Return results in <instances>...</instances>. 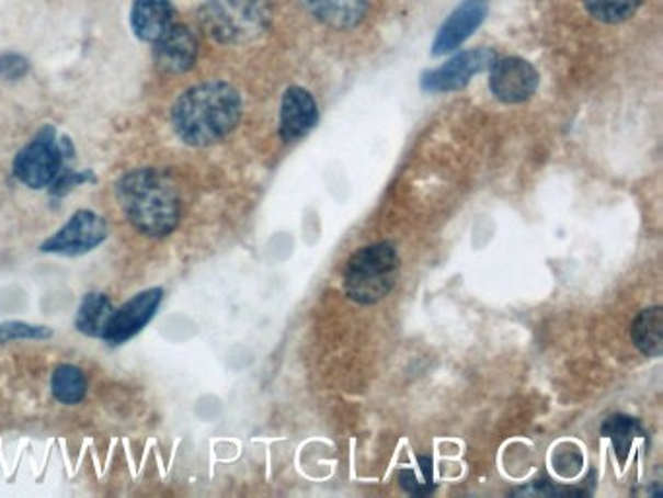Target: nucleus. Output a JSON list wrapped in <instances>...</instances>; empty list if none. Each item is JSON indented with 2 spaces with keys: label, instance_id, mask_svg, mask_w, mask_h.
I'll return each instance as SVG.
<instances>
[{
  "label": "nucleus",
  "instance_id": "obj_3",
  "mask_svg": "<svg viewBox=\"0 0 663 498\" xmlns=\"http://www.w3.org/2000/svg\"><path fill=\"white\" fill-rule=\"evenodd\" d=\"M399 263L396 246L388 241L358 249L345 267L343 284L346 296L364 306L386 298L396 286Z\"/></svg>",
  "mask_w": 663,
  "mask_h": 498
},
{
  "label": "nucleus",
  "instance_id": "obj_15",
  "mask_svg": "<svg viewBox=\"0 0 663 498\" xmlns=\"http://www.w3.org/2000/svg\"><path fill=\"white\" fill-rule=\"evenodd\" d=\"M632 343L647 356H662L663 352V308L644 309L638 314L635 324L630 327Z\"/></svg>",
  "mask_w": 663,
  "mask_h": 498
},
{
  "label": "nucleus",
  "instance_id": "obj_12",
  "mask_svg": "<svg viewBox=\"0 0 663 498\" xmlns=\"http://www.w3.org/2000/svg\"><path fill=\"white\" fill-rule=\"evenodd\" d=\"M319 120L318 103L313 95L300 87L286 90L281 105V137L293 143L306 137Z\"/></svg>",
  "mask_w": 663,
  "mask_h": 498
},
{
  "label": "nucleus",
  "instance_id": "obj_13",
  "mask_svg": "<svg viewBox=\"0 0 663 498\" xmlns=\"http://www.w3.org/2000/svg\"><path fill=\"white\" fill-rule=\"evenodd\" d=\"M308 14L335 30H353L368 14V0H300Z\"/></svg>",
  "mask_w": 663,
  "mask_h": 498
},
{
  "label": "nucleus",
  "instance_id": "obj_4",
  "mask_svg": "<svg viewBox=\"0 0 663 498\" xmlns=\"http://www.w3.org/2000/svg\"><path fill=\"white\" fill-rule=\"evenodd\" d=\"M201 24L220 44H245L263 34L271 20L267 0H208Z\"/></svg>",
  "mask_w": 663,
  "mask_h": 498
},
{
  "label": "nucleus",
  "instance_id": "obj_17",
  "mask_svg": "<svg viewBox=\"0 0 663 498\" xmlns=\"http://www.w3.org/2000/svg\"><path fill=\"white\" fill-rule=\"evenodd\" d=\"M113 314V306L105 294H87L78 308L77 327L88 337L104 336L105 326Z\"/></svg>",
  "mask_w": 663,
  "mask_h": 498
},
{
  "label": "nucleus",
  "instance_id": "obj_7",
  "mask_svg": "<svg viewBox=\"0 0 663 498\" xmlns=\"http://www.w3.org/2000/svg\"><path fill=\"white\" fill-rule=\"evenodd\" d=\"M496 60V53L492 49H471L456 55L446 65L431 70L422 77V90L426 92H454L469 84V80L482 70L491 69Z\"/></svg>",
  "mask_w": 663,
  "mask_h": 498
},
{
  "label": "nucleus",
  "instance_id": "obj_1",
  "mask_svg": "<svg viewBox=\"0 0 663 498\" xmlns=\"http://www.w3.org/2000/svg\"><path fill=\"white\" fill-rule=\"evenodd\" d=\"M240 117L238 90L220 80L185 90L172 110L173 129L190 147L216 145L236 129Z\"/></svg>",
  "mask_w": 663,
  "mask_h": 498
},
{
  "label": "nucleus",
  "instance_id": "obj_16",
  "mask_svg": "<svg viewBox=\"0 0 663 498\" xmlns=\"http://www.w3.org/2000/svg\"><path fill=\"white\" fill-rule=\"evenodd\" d=\"M602 434L605 439L611 440L620 464H625L629 460L632 446L637 444L638 440L648 437L647 430L640 425V421L632 419L629 415H611L607 421L603 422Z\"/></svg>",
  "mask_w": 663,
  "mask_h": 498
},
{
  "label": "nucleus",
  "instance_id": "obj_2",
  "mask_svg": "<svg viewBox=\"0 0 663 498\" xmlns=\"http://www.w3.org/2000/svg\"><path fill=\"white\" fill-rule=\"evenodd\" d=\"M117 199L138 233L164 238L180 223V195L173 181L158 170H135L121 178Z\"/></svg>",
  "mask_w": 663,
  "mask_h": 498
},
{
  "label": "nucleus",
  "instance_id": "obj_5",
  "mask_svg": "<svg viewBox=\"0 0 663 498\" xmlns=\"http://www.w3.org/2000/svg\"><path fill=\"white\" fill-rule=\"evenodd\" d=\"M60 148L55 143V131L52 127L42 131L37 137L18 152L14 160V173L18 180L26 183L27 188L42 190L60 172Z\"/></svg>",
  "mask_w": 663,
  "mask_h": 498
},
{
  "label": "nucleus",
  "instance_id": "obj_11",
  "mask_svg": "<svg viewBox=\"0 0 663 498\" xmlns=\"http://www.w3.org/2000/svg\"><path fill=\"white\" fill-rule=\"evenodd\" d=\"M156 67L168 75H181L195 67L198 55L197 37L190 27L172 26L156 39Z\"/></svg>",
  "mask_w": 663,
  "mask_h": 498
},
{
  "label": "nucleus",
  "instance_id": "obj_9",
  "mask_svg": "<svg viewBox=\"0 0 663 498\" xmlns=\"http://www.w3.org/2000/svg\"><path fill=\"white\" fill-rule=\"evenodd\" d=\"M537 87H539V72L526 59L504 57L492 63L491 90L500 102H526L535 94Z\"/></svg>",
  "mask_w": 663,
  "mask_h": 498
},
{
  "label": "nucleus",
  "instance_id": "obj_23",
  "mask_svg": "<svg viewBox=\"0 0 663 498\" xmlns=\"http://www.w3.org/2000/svg\"><path fill=\"white\" fill-rule=\"evenodd\" d=\"M88 180H92V178H90V173L88 172L75 173L70 172V170H67L65 176H62V178L55 183L53 191H55L57 195H62V193H67V191L72 190L75 185H80V183H84V181Z\"/></svg>",
  "mask_w": 663,
  "mask_h": 498
},
{
  "label": "nucleus",
  "instance_id": "obj_18",
  "mask_svg": "<svg viewBox=\"0 0 663 498\" xmlns=\"http://www.w3.org/2000/svg\"><path fill=\"white\" fill-rule=\"evenodd\" d=\"M87 378H84L82 370L77 369V366L62 364L53 374V396L57 397L60 404H80L84 399V396H87Z\"/></svg>",
  "mask_w": 663,
  "mask_h": 498
},
{
  "label": "nucleus",
  "instance_id": "obj_20",
  "mask_svg": "<svg viewBox=\"0 0 663 498\" xmlns=\"http://www.w3.org/2000/svg\"><path fill=\"white\" fill-rule=\"evenodd\" d=\"M642 0H584L587 12L605 24H620L629 20Z\"/></svg>",
  "mask_w": 663,
  "mask_h": 498
},
{
  "label": "nucleus",
  "instance_id": "obj_8",
  "mask_svg": "<svg viewBox=\"0 0 663 498\" xmlns=\"http://www.w3.org/2000/svg\"><path fill=\"white\" fill-rule=\"evenodd\" d=\"M164 296L162 288H148L137 294L127 304H123L117 312H113L104 329V339L107 344H121L129 341L147 327L148 321L155 318L156 309Z\"/></svg>",
  "mask_w": 663,
  "mask_h": 498
},
{
  "label": "nucleus",
  "instance_id": "obj_10",
  "mask_svg": "<svg viewBox=\"0 0 663 498\" xmlns=\"http://www.w3.org/2000/svg\"><path fill=\"white\" fill-rule=\"evenodd\" d=\"M487 14H489V7L484 0H466L464 4H459L444 22V26L439 27L432 45V53L438 57L466 44L467 37H471L475 30L481 26Z\"/></svg>",
  "mask_w": 663,
  "mask_h": 498
},
{
  "label": "nucleus",
  "instance_id": "obj_22",
  "mask_svg": "<svg viewBox=\"0 0 663 498\" xmlns=\"http://www.w3.org/2000/svg\"><path fill=\"white\" fill-rule=\"evenodd\" d=\"M30 70V63H27L22 55L16 53H7L0 57V77L7 78V80H18V78H24Z\"/></svg>",
  "mask_w": 663,
  "mask_h": 498
},
{
  "label": "nucleus",
  "instance_id": "obj_14",
  "mask_svg": "<svg viewBox=\"0 0 663 498\" xmlns=\"http://www.w3.org/2000/svg\"><path fill=\"white\" fill-rule=\"evenodd\" d=\"M130 26L142 42L160 39L173 26L170 0H137L130 10Z\"/></svg>",
  "mask_w": 663,
  "mask_h": 498
},
{
  "label": "nucleus",
  "instance_id": "obj_6",
  "mask_svg": "<svg viewBox=\"0 0 663 498\" xmlns=\"http://www.w3.org/2000/svg\"><path fill=\"white\" fill-rule=\"evenodd\" d=\"M107 236L104 218L92 211H78L59 233L45 241L42 251L60 256H80L98 248Z\"/></svg>",
  "mask_w": 663,
  "mask_h": 498
},
{
  "label": "nucleus",
  "instance_id": "obj_19",
  "mask_svg": "<svg viewBox=\"0 0 663 498\" xmlns=\"http://www.w3.org/2000/svg\"><path fill=\"white\" fill-rule=\"evenodd\" d=\"M399 485L413 497H424L434 489V472L431 457H419L416 464L403 467L397 473Z\"/></svg>",
  "mask_w": 663,
  "mask_h": 498
},
{
  "label": "nucleus",
  "instance_id": "obj_21",
  "mask_svg": "<svg viewBox=\"0 0 663 498\" xmlns=\"http://www.w3.org/2000/svg\"><path fill=\"white\" fill-rule=\"evenodd\" d=\"M52 336L47 327L30 326L24 321H7L0 326V343H10L16 339H47Z\"/></svg>",
  "mask_w": 663,
  "mask_h": 498
}]
</instances>
